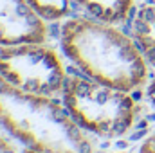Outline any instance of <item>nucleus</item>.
Here are the masks:
<instances>
[{
    "label": "nucleus",
    "mask_w": 155,
    "mask_h": 153,
    "mask_svg": "<svg viewBox=\"0 0 155 153\" xmlns=\"http://www.w3.org/2000/svg\"><path fill=\"white\" fill-rule=\"evenodd\" d=\"M47 27L27 0H0V45L43 43Z\"/></svg>",
    "instance_id": "nucleus-5"
},
{
    "label": "nucleus",
    "mask_w": 155,
    "mask_h": 153,
    "mask_svg": "<svg viewBox=\"0 0 155 153\" xmlns=\"http://www.w3.org/2000/svg\"><path fill=\"white\" fill-rule=\"evenodd\" d=\"M0 77L18 90L49 97L61 92L67 79L58 54L41 43L0 45Z\"/></svg>",
    "instance_id": "nucleus-4"
},
{
    "label": "nucleus",
    "mask_w": 155,
    "mask_h": 153,
    "mask_svg": "<svg viewBox=\"0 0 155 153\" xmlns=\"http://www.w3.org/2000/svg\"><path fill=\"white\" fill-rule=\"evenodd\" d=\"M148 97H150V101H152V105L155 106V81L150 85V88H148Z\"/></svg>",
    "instance_id": "nucleus-11"
},
{
    "label": "nucleus",
    "mask_w": 155,
    "mask_h": 153,
    "mask_svg": "<svg viewBox=\"0 0 155 153\" xmlns=\"http://www.w3.org/2000/svg\"><path fill=\"white\" fill-rule=\"evenodd\" d=\"M139 153H155V130L144 139V142L141 144Z\"/></svg>",
    "instance_id": "nucleus-9"
},
{
    "label": "nucleus",
    "mask_w": 155,
    "mask_h": 153,
    "mask_svg": "<svg viewBox=\"0 0 155 153\" xmlns=\"http://www.w3.org/2000/svg\"><path fill=\"white\" fill-rule=\"evenodd\" d=\"M63 101L78 126L99 137H121L134 124L132 97L92 77L69 76L63 85Z\"/></svg>",
    "instance_id": "nucleus-3"
},
{
    "label": "nucleus",
    "mask_w": 155,
    "mask_h": 153,
    "mask_svg": "<svg viewBox=\"0 0 155 153\" xmlns=\"http://www.w3.org/2000/svg\"><path fill=\"white\" fill-rule=\"evenodd\" d=\"M132 34L144 60L155 69V5H143L132 20Z\"/></svg>",
    "instance_id": "nucleus-6"
},
{
    "label": "nucleus",
    "mask_w": 155,
    "mask_h": 153,
    "mask_svg": "<svg viewBox=\"0 0 155 153\" xmlns=\"http://www.w3.org/2000/svg\"><path fill=\"white\" fill-rule=\"evenodd\" d=\"M24 153H40V151H35V150H29V148H27V150H25Z\"/></svg>",
    "instance_id": "nucleus-12"
},
{
    "label": "nucleus",
    "mask_w": 155,
    "mask_h": 153,
    "mask_svg": "<svg viewBox=\"0 0 155 153\" xmlns=\"http://www.w3.org/2000/svg\"><path fill=\"white\" fill-rule=\"evenodd\" d=\"M96 20L105 24H119L126 20L134 0H72Z\"/></svg>",
    "instance_id": "nucleus-7"
},
{
    "label": "nucleus",
    "mask_w": 155,
    "mask_h": 153,
    "mask_svg": "<svg viewBox=\"0 0 155 153\" xmlns=\"http://www.w3.org/2000/svg\"><path fill=\"white\" fill-rule=\"evenodd\" d=\"M43 20H61L69 15V0H27Z\"/></svg>",
    "instance_id": "nucleus-8"
},
{
    "label": "nucleus",
    "mask_w": 155,
    "mask_h": 153,
    "mask_svg": "<svg viewBox=\"0 0 155 153\" xmlns=\"http://www.w3.org/2000/svg\"><path fill=\"white\" fill-rule=\"evenodd\" d=\"M0 153H16V148L5 137H0Z\"/></svg>",
    "instance_id": "nucleus-10"
},
{
    "label": "nucleus",
    "mask_w": 155,
    "mask_h": 153,
    "mask_svg": "<svg viewBox=\"0 0 155 153\" xmlns=\"http://www.w3.org/2000/svg\"><path fill=\"white\" fill-rule=\"evenodd\" d=\"M65 56L88 77L130 92L146 79V61L139 47L105 22L72 18L61 27Z\"/></svg>",
    "instance_id": "nucleus-1"
},
{
    "label": "nucleus",
    "mask_w": 155,
    "mask_h": 153,
    "mask_svg": "<svg viewBox=\"0 0 155 153\" xmlns=\"http://www.w3.org/2000/svg\"><path fill=\"white\" fill-rule=\"evenodd\" d=\"M0 124L25 148L40 153H94L67 108L49 96L18 90L0 77Z\"/></svg>",
    "instance_id": "nucleus-2"
}]
</instances>
